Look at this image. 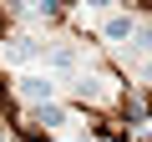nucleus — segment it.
<instances>
[{
	"instance_id": "obj_3",
	"label": "nucleus",
	"mask_w": 152,
	"mask_h": 142,
	"mask_svg": "<svg viewBox=\"0 0 152 142\" xmlns=\"http://www.w3.org/2000/svg\"><path fill=\"white\" fill-rule=\"evenodd\" d=\"M41 66L51 71V76H71V71L81 66V51H76V46H46Z\"/></svg>"
},
{
	"instance_id": "obj_4",
	"label": "nucleus",
	"mask_w": 152,
	"mask_h": 142,
	"mask_svg": "<svg viewBox=\"0 0 152 142\" xmlns=\"http://www.w3.org/2000/svg\"><path fill=\"white\" fill-rule=\"evenodd\" d=\"M31 122L46 127V132H61V127L71 122V112H66L61 102H36V107H31Z\"/></svg>"
},
{
	"instance_id": "obj_1",
	"label": "nucleus",
	"mask_w": 152,
	"mask_h": 142,
	"mask_svg": "<svg viewBox=\"0 0 152 142\" xmlns=\"http://www.w3.org/2000/svg\"><path fill=\"white\" fill-rule=\"evenodd\" d=\"M56 91H61V81L51 76V71H31V76L15 81V97H20L26 107H36V102H56Z\"/></svg>"
},
{
	"instance_id": "obj_2",
	"label": "nucleus",
	"mask_w": 152,
	"mask_h": 142,
	"mask_svg": "<svg viewBox=\"0 0 152 142\" xmlns=\"http://www.w3.org/2000/svg\"><path fill=\"white\" fill-rule=\"evenodd\" d=\"M41 56H46V41H36V36H15V41L0 46V61L5 66H36Z\"/></svg>"
},
{
	"instance_id": "obj_7",
	"label": "nucleus",
	"mask_w": 152,
	"mask_h": 142,
	"mask_svg": "<svg viewBox=\"0 0 152 142\" xmlns=\"http://www.w3.org/2000/svg\"><path fill=\"white\" fill-rule=\"evenodd\" d=\"M81 5H86V10H107L112 0H81Z\"/></svg>"
},
{
	"instance_id": "obj_5",
	"label": "nucleus",
	"mask_w": 152,
	"mask_h": 142,
	"mask_svg": "<svg viewBox=\"0 0 152 142\" xmlns=\"http://www.w3.org/2000/svg\"><path fill=\"white\" fill-rule=\"evenodd\" d=\"M102 36L117 41V46H127V41L137 36V20H132V15H107V20H102Z\"/></svg>"
},
{
	"instance_id": "obj_6",
	"label": "nucleus",
	"mask_w": 152,
	"mask_h": 142,
	"mask_svg": "<svg viewBox=\"0 0 152 142\" xmlns=\"http://www.w3.org/2000/svg\"><path fill=\"white\" fill-rule=\"evenodd\" d=\"M31 10H36L41 20H56V15H61V5H56V0H36V5H31Z\"/></svg>"
}]
</instances>
